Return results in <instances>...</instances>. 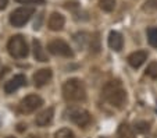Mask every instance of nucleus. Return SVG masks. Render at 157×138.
Here are the masks:
<instances>
[{
    "instance_id": "a211bd4d",
    "label": "nucleus",
    "mask_w": 157,
    "mask_h": 138,
    "mask_svg": "<svg viewBox=\"0 0 157 138\" xmlns=\"http://www.w3.org/2000/svg\"><path fill=\"white\" fill-rule=\"evenodd\" d=\"M149 128H150V124L147 121H136L133 124V130L139 134H143V132H147Z\"/></svg>"
},
{
    "instance_id": "ddd939ff",
    "label": "nucleus",
    "mask_w": 157,
    "mask_h": 138,
    "mask_svg": "<svg viewBox=\"0 0 157 138\" xmlns=\"http://www.w3.org/2000/svg\"><path fill=\"white\" fill-rule=\"evenodd\" d=\"M64 17H63L60 13H52V15L49 17L48 25L52 31H61L63 27H64Z\"/></svg>"
},
{
    "instance_id": "20e7f679",
    "label": "nucleus",
    "mask_w": 157,
    "mask_h": 138,
    "mask_svg": "<svg viewBox=\"0 0 157 138\" xmlns=\"http://www.w3.org/2000/svg\"><path fill=\"white\" fill-rule=\"evenodd\" d=\"M65 114H67V119L71 120L74 124H77L78 127H86L92 120L90 113L82 108H70L67 109Z\"/></svg>"
},
{
    "instance_id": "7ed1b4c3",
    "label": "nucleus",
    "mask_w": 157,
    "mask_h": 138,
    "mask_svg": "<svg viewBox=\"0 0 157 138\" xmlns=\"http://www.w3.org/2000/svg\"><path fill=\"white\" fill-rule=\"evenodd\" d=\"M7 49H9V53L11 54V57L14 59H24L28 54V45L22 35L11 36L7 43Z\"/></svg>"
},
{
    "instance_id": "412c9836",
    "label": "nucleus",
    "mask_w": 157,
    "mask_h": 138,
    "mask_svg": "<svg viewBox=\"0 0 157 138\" xmlns=\"http://www.w3.org/2000/svg\"><path fill=\"white\" fill-rule=\"evenodd\" d=\"M143 10L146 11H153V10H157V0H147L143 6Z\"/></svg>"
},
{
    "instance_id": "4be33fe9",
    "label": "nucleus",
    "mask_w": 157,
    "mask_h": 138,
    "mask_svg": "<svg viewBox=\"0 0 157 138\" xmlns=\"http://www.w3.org/2000/svg\"><path fill=\"white\" fill-rule=\"evenodd\" d=\"M17 3L21 4H31V3H39V4H43L44 0H15Z\"/></svg>"
},
{
    "instance_id": "f3484780",
    "label": "nucleus",
    "mask_w": 157,
    "mask_h": 138,
    "mask_svg": "<svg viewBox=\"0 0 157 138\" xmlns=\"http://www.w3.org/2000/svg\"><path fill=\"white\" fill-rule=\"evenodd\" d=\"M147 41L153 48H157V27H151L147 30Z\"/></svg>"
},
{
    "instance_id": "5701e85b",
    "label": "nucleus",
    "mask_w": 157,
    "mask_h": 138,
    "mask_svg": "<svg viewBox=\"0 0 157 138\" xmlns=\"http://www.w3.org/2000/svg\"><path fill=\"white\" fill-rule=\"evenodd\" d=\"M9 3V0H0V10H4Z\"/></svg>"
},
{
    "instance_id": "6e6552de",
    "label": "nucleus",
    "mask_w": 157,
    "mask_h": 138,
    "mask_svg": "<svg viewBox=\"0 0 157 138\" xmlns=\"http://www.w3.org/2000/svg\"><path fill=\"white\" fill-rule=\"evenodd\" d=\"M25 84H27V78H25V75L17 74V75H14L10 81L6 82V85H4V91H6V93H14L18 88L24 87Z\"/></svg>"
},
{
    "instance_id": "4468645a",
    "label": "nucleus",
    "mask_w": 157,
    "mask_h": 138,
    "mask_svg": "<svg viewBox=\"0 0 157 138\" xmlns=\"http://www.w3.org/2000/svg\"><path fill=\"white\" fill-rule=\"evenodd\" d=\"M32 48H33V56H35L36 60H39V61H48V54H46L44 49L42 48V43L39 42L38 39H35V41H33Z\"/></svg>"
},
{
    "instance_id": "dca6fc26",
    "label": "nucleus",
    "mask_w": 157,
    "mask_h": 138,
    "mask_svg": "<svg viewBox=\"0 0 157 138\" xmlns=\"http://www.w3.org/2000/svg\"><path fill=\"white\" fill-rule=\"evenodd\" d=\"M99 4H100V9L106 13L113 11L116 9V0H99Z\"/></svg>"
},
{
    "instance_id": "393cba45",
    "label": "nucleus",
    "mask_w": 157,
    "mask_h": 138,
    "mask_svg": "<svg viewBox=\"0 0 157 138\" xmlns=\"http://www.w3.org/2000/svg\"><path fill=\"white\" fill-rule=\"evenodd\" d=\"M149 138H157V137H156V135H153V137H149Z\"/></svg>"
},
{
    "instance_id": "b1692460",
    "label": "nucleus",
    "mask_w": 157,
    "mask_h": 138,
    "mask_svg": "<svg viewBox=\"0 0 157 138\" xmlns=\"http://www.w3.org/2000/svg\"><path fill=\"white\" fill-rule=\"evenodd\" d=\"M28 138H38V137H36V135H33V134H31V135H29V137H28Z\"/></svg>"
},
{
    "instance_id": "9d476101",
    "label": "nucleus",
    "mask_w": 157,
    "mask_h": 138,
    "mask_svg": "<svg viewBox=\"0 0 157 138\" xmlns=\"http://www.w3.org/2000/svg\"><path fill=\"white\" fill-rule=\"evenodd\" d=\"M146 59H147V53H146V52L136 50L128 56V63H129V66H132L133 69H138V67H140L145 63Z\"/></svg>"
},
{
    "instance_id": "6ab92c4d",
    "label": "nucleus",
    "mask_w": 157,
    "mask_h": 138,
    "mask_svg": "<svg viewBox=\"0 0 157 138\" xmlns=\"http://www.w3.org/2000/svg\"><path fill=\"white\" fill-rule=\"evenodd\" d=\"M54 138H75V134L70 128H60L59 131H56Z\"/></svg>"
},
{
    "instance_id": "f8f14e48",
    "label": "nucleus",
    "mask_w": 157,
    "mask_h": 138,
    "mask_svg": "<svg viewBox=\"0 0 157 138\" xmlns=\"http://www.w3.org/2000/svg\"><path fill=\"white\" fill-rule=\"evenodd\" d=\"M107 42H109L110 49H113V50H116V52H120L122 49V46H124L122 35L120 32H117V31H111V32H110Z\"/></svg>"
},
{
    "instance_id": "2eb2a0df",
    "label": "nucleus",
    "mask_w": 157,
    "mask_h": 138,
    "mask_svg": "<svg viewBox=\"0 0 157 138\" xmlns=\"http://www.w3.org/2000/svg\"><path fill=\"white\" fill-rule=\"evenodd\" d=\"M117 138H135L131 127L128 124H121L117 131Z\"/></svg>"
},
{
    "instance_id": "9b49d317",
    "label": "nucleus",
    "mask_w": 157,
    "mask_h": 138,
    "mask_svg": "<svg viewBox=\"0 0 157 138\" xmlns=\"http://www.w3.org/2000/svg\"><path fill=\"white\" fill-rule=\"evenodd\" d=\"M53 116H54V109L53 108H48V109H44L43 112H40V113L36 116L35 123L38 124V126H40V127H44V126H48V124L52 123Z\"/></svg>"
},
{
    "instance_id": "f03ea898",
    "label": "nucleus",
    "mask_w": 157,
    "mask_h": 138,
    "mask_svg": "<svg viewBox=\"0 0 157 138\" xmlns=\"http://www.w3.org/2000/svg\"><path fill=\"white\" fill-rule=\"evenodd\" d=\"M63 96L70 103L83 102L86 98L85 85L78 78H70L63 85Z\"/></svg>"
},
{
    "instance_id": "39448f33",
    "label": "nucleus",
    "mask_w": 157,
    "mask_h": 138,
    "mask_svg": "<svg viewBox=\"0 0 157 138\" xmlns=\"http://www.w3.org/2000/svg\"><path fill=\"white\" fill-rule=\"evenodd\" d=\"M33 11H35V10H33L32 7H27V6L14 10V11L10 14V24L15 28L22 27V25H25L29 21V18L32 17Z\"/></svg>"
},
{
    "instance_id": "0eeeda50",
    "label": "nucleus",
    "mask_w": 157,
    "mask_h": 138,
    "mask_svg": "<svg viewBox=\"0 0 157 138\" xmlns=\"http://www.w3.org/2000/svg\"><path fill=\"white\" fill-rule=\"evenodd\" d=\"M42 105V98L38 95H28L20 102V110L22 113H32Z\"/></svg>"
},
{
    "instance_id": "a878e982",
    "label": "nucleus",
    "mask_w": 157,
    "mask_h": 138,
    "mask_svg": "<svg viewBox=\"0 0 157 138\" xmlns=\"http://www.w3.org/2000/svg\"><path fill=\"white\" fill-rule=\"evenodd\" d=\"M7 138H14V137H7Z\"/></svg>"
},
{
    "instance_id": "aec40b11",
    "label": "nucleus",
    "mask_w": 157,
    "mask_h": 138,
    "mask_svg": "<svg viewBox=\"0 0 157 138\" xmlns=\"http://www.w3.org/2000/svg\"><path fill=\"white\" fill-rule=\"evenodd\" d=\"M146 74L150 78H157V61H153L147 66V70H146Z\"/></svg>"
},
{
    "instance_id": "f257e3e1",
    "label": "nucleus",
    "mask_w": 157,
    "mask_h": 138,
    "mask_svg": "<svg viewBox=\"0 0 157 138\" xmlns=\"http://www.w3.org/2000/svg\"><path fill=\"white\" fill-rule=\"evenodd\" d=\"M101 95L110 105L117 109H122L127 103V91L124 89V87L120 81L107 82L104 85L103 91H101Z\"/></svg>"
},
{
    "instance_id": "1a4fd4ad",
    "label": "nucleus",
    "mask_w": 157,
    "mask_h": 138,
    "mask_svg": "<svg viewBox=\"0 0 157 138\" xmlns=\"http://www.w3.org/2000/svg\"><path fill=\"white\" fill-rule=\"evenodd\" d=\"M52 78V70L50 69H40L33 74V84L35 87L40 88L43 85H46Z\"/></svg>"
},
{
    "instance_id": "423d86ee",
    "label": "nucleus",
    "mask_w": 157,
    "mask_h": 138,
    "mask_svg": "<svg viewBox=\"0 0 157 138\" xmlns=\"http://www.w3.org/2000/svg\"><path fill=\"white\" fill-rule=\"evenodd\" d=\"M48 50L54 56H63V57H72L74 52L70 48V45L63 39H53L48 45Z\"/></svg>"
}]
</instances>
